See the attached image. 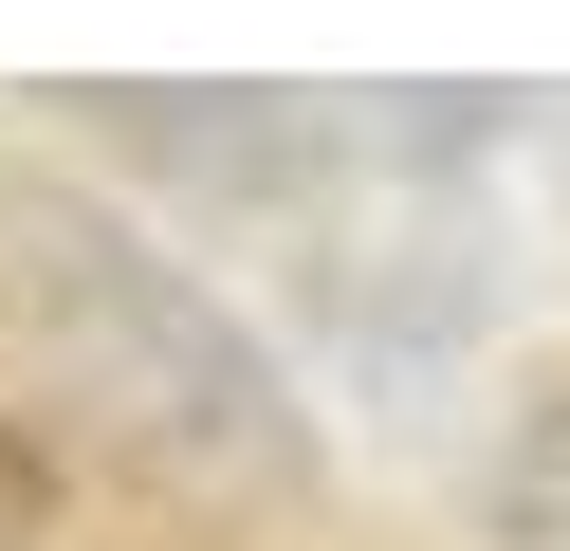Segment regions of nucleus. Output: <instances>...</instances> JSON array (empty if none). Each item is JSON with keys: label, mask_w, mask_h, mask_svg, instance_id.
Segmentation results:
<instances>
[{"label": "nucleus", "mask_w": 570, "mask_h": 551, "mask_svg": "<svg viewBox=\"0 0 570 551\" xmlns=\"http://www.w3.org/2000/svg\"><path fill=\"white\" fill-rule=\"evenodd\" d=\"M0 313L129 460H166V478H276L295 460V404L239 350V313L203 276H166L129 220L56 203V184H0Z\"/></svg>", "instance_id": "1"}, {"label": "nucleus", "mask_w": 570, "mask_h": 551, "mask_svg": "<svg viewBox=\"0 0 570 551\" xmlns=\"http://www.w3.org/2000/svg\"><path fill=\"white\" fill-rule=\"evenodd\" d=\"M0 551H38V460H19V423H0Z\"/></svg>", "instance_id": "2"}]
</instances>
